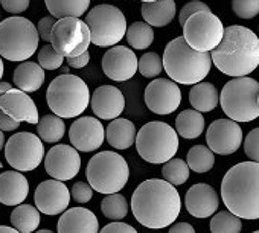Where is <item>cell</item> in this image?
Listing matches in <instances>:
<instances>
[{
	"mask_svg": "<svg viewBox=\"0 0 259 233\" xmlns=\"http://www.w3.org/2000/svg\"><path fill=\"white\" fill-rule=\"evenodd\" d=\"M257 104H259V95H257Z\"/></svg>",
	"mask_w": 259,
	"mask_h": 233,
	"instance_id": "56",
	"label": "cell"
},
{
	"mask_svg": "<svg viewBox=\"0 0 259 233\" xmlns=\"http://www.w3.org/2000/svg\"><path fill=\"white\" fill-rule=\"evenodd\" d=\"M102 72L111 81L125 82L138 72V57L126 46H113L102 55Z\"/></svg>",
	"mask_w": 259,
	"mask_h": 233,
	"instance_id": "18",
	"label": "cell"
},
{
	"mask_svg": "<svg viewBox=\"0 0 259 233\" xmlns=\"http://www.w3.org/2000/svg\"><path fill=\"white\" fill-rule=\"evenodd\" d=\"M206 142L213 154L230 156L236 153L242 144V130L235 121L217 119L206 131Z\"/></svg>",
	"mask_w": 259,
	"mask_h": 233,
	"instance_id": "15",
	"label": "cell"
},
{
	"mask_svg": "<svg viewBox=\"0 0 259 233\" xmlns=\"http://www.w3.org/2000/svg\"><path fill=\"white\" fill-rule=\"evenodd\" d=\"M0 168H2V162H0Z\"/></svg>",
	"mask_w": 259,
	"mask_h": 233,
	"instance_id": "57",
	"label": "cell"
},
{
	"mask_svg": "<svg viewBox=\"0 0 259 233\" xmlns=\"http://www.w3.org/2000/svg\"><path fill=\"white\" fill-rule=\"evenodd\" d=\"M66 60H67V64H69L70 67L82 69V67H85V66L89 64V61H90V54H89V51H87V52H84V54H81V55H78V57H72V58H66Z\"/></svg>",
	"mask_w": 259,
	"mask_h": 233,
	"instance_id": "48",
	"label": "cell"
},
{
	"mask_svg": "<svg viewBox=\"0 0 259 233\" xmlns=\"http://www.w3.org/2000/svg\"><path fill=\"white\" fill-rule=\"evenodd\" d=\"M85 178L90 188L99 194H117L128 183L130 166L119 153L101 151L89 160Z\"/></svg>",
	"mask_w": 259,
	"mask_h": 233,
	"instance_id": "6",
	"label": "cell"
},
{
	"mask_svg": "<svg viewBox=\"0 0 259 233\" xmlns=\"http://www.w3.org/2000/svg\"><path fill=\"white\" fill-rule=\"evenodd\" d=\"M46 172L58 181H67L75 178L81 169V156L72 145L58 144L45 154Z\"/></svg>",
	"mask_w": 259,
	"mask_h": 233,
	"instance_id": "14",
	"label": "cell"
},
{
	"mask_svg": "<svg viewBox=\"0 0 259 233\" xmlns=\"http://www.w3.org/2000/svg\"><path fill=\"white\" fill-rule=\"evenodd\" d=\"M168 233H195V228L189 222H176L171 225Z\"/></svg>",
	"mask_w": 259,
	"mask_h": 233,
	"instance_id": "49",
	"label": "cell"
},
{
	"mask_svg": "<svg viewBox=\"0 0 259 233\" xmlns=\"http://www.w3.org/2000/svg\"><path fill=\"white\" fill-rule=\"evenodd\" d=\"M99 233H138V230L133 225L126 224V222L114 221V222H110V224L104 225Z\"/></svg>",
	"mask_w": 259,
	"mask_h": 233,
	"instance_id": "45",
	"label": "cell"
},
{
	"mask_svg": "<svg viewBox=\"0 0 259 233\" xmlns=\"http://www.w3.org/2000/svg\"><path fill=\"white\" fill-rule=\"evenodd\" d=\"M144 98L150 111L165 116L179 108L182 102V91L174 81L157 78L147 85Z\"/></svg>",
	"mask_w": 259,
	"mask_h": 233,
	"instance_id": "16",
	"label": "cell"
},
{
	"mask_svg": "<svg viewBox=\"0 0 259 233\" xmlns=\"http://www.w3.org/2000/svg\"><path fill=\"white\" fill-rule=\"evenodd\" d=\"M69 139L76 151L90 153L96 151L105 139V128L99 119L92 116L75 119L69 128Z\"/></svg>",
	"mask_w": 259,
	"mask_h": 233,
	"instance_id": "19",
	"label": "cell"
},
{
	"mask_svg": "<svg viewBox=\"0 0 259 233\" xmlns=\"http://www.w3.org/2000/svg\"><path fill=\"white\" fill-rule=\"evenodd\" d=\"M5 159L14 171H34L45 159V145L34 133H17L5 144Z\"/></svg>",
	"mask_w": 259,
	"mask_h": 233,
	"instance_id": "13",
	"label": "cell"
},
{
	"mask_svg": "<svg viewBox=\"0 0 259 233\" xmlns=\"http://www.w3.org/2000/svg\"><path fill=\"white\" fill-rule=\"evenodd\" d=\"M221 198L239 219H259V163L241 162L221 181Z\"/></svg>",
	"mask_w": 259,
	"mask_h": 233,
	"instance_id": "3",
	"label": "cell"
},
{
	"mask_svg": "<svg viewBox=\"0 0 259 233\" xmlns=\"http://www.w3.org/2000/svg\"><path fill=\"white\" fill-rule=\"evenodd\" d=\"M244 151L250 162L259 163V127L251 130L244 141Z\"/></svg>",
	"mask_w": 259,
	"mask_h": 233,
	"instance_id": "41",
	"label": "cell"
},
{
	"mask_svg": "<svg viewBox=\"0 0 259 233\" xmlns=\"http://www.w3.org/2000/svg\"><path fill=\"white\" fill-rule=\"evenodd\" d=\"M0 233H19L14 227H8V225H0Z\"/></svg>",
	"mask_w": 259,
	"mask_h": 233,
	"instance_id": "51",
	"label": "cell"
},
{
	"mask_svg": "<svg viewBox=\"0 0 259 233\" xmlns=\"http://www.w3.org/2000/svg\"><path fill=\"white\" fill-rule=\"evenodd\" d=\"M128 201L122 194H110L101 201L102 215L111 221H122L128 215Z\"/></svg>",
	"mask_w": 259,
	"mask_h": 233,
	"instance_id": "35",
	"label": "cell"
},
{
	"mask_svg": "<svg viewBox=\"0 0 259 233\" xmlns=\"http://www.w3.org/2000/svg\"><path fill=\"white\" fill-rule=\"evenodd\" d=\"M0 110L16 122L38 124L40 116L34 99L17 88H13L4 95H0Z\"/></svg>",
	"mask_w": 259,
	"mask_h": 233,
	"instance_id": "20",
	"label": "cell"
},
{
	"mask_svg": "<svg viewBox=\"0 0 259 233\" xmlns=\"http://www.w3.org/2000/svg\"><path fill=\"white\" fill-rule=\"evenodd\" d=\"M163 70L171 81L183 85H195L201 82L210 72L212 58L209 52H197L186 44L183 37H177L165 48Z\"/></svg>",
	"mask_w": 259,
	"mask_h": 233,
	"instance_id": "4",
	"label": "cell"
},
{
	"mask_svg": "<svg viewBox=\"0 0 259 233\" xmlns=\"http://www.w3.org/2000/svg\"><path fill=\"white\" fill-rule=\"evenodd\" d=\"M46 102L51 111L61 119H73L82 114L90 104L87 82L75 75H60L46 90Z\"/></svg>",
	"mask_w": 259,
	"mask_h": 233,
	"instance_id": "5",
	"label": "cell"
},
{
	"mask_svg": "<svg viewBox=\"0 0 259 233\" xmlns=\"http://www.w3.org/2000/svg\"><path fill=\"white\" fill-rule=\"evenodd\" d=\"M58 233H99V222L95 213L85 207H72L61 213Z\"/></svg>",
	"mask_w": 259,
	"mask_h": 233,
	"instance_id": "23",
	"label": "cell"
},
{
	"mask_svg": "<svg viewBox=\"0 0 259 233\" xmlns=\"http://www.w3.org/2000/svg\"><path fill=\"white\" fill-rule=\"evenodd\" d=\"M45 5L51 17L54 19L58 20L64 17L79 19L81 16L87 14L90 0H45Z\"/></svg>",
	"mask_w": 259,
	"mask_h": 233,
	"instance_id": "30",
	"label": "cell"
},
{
	"mask_svg": "<svg viewBox=\"0 0 259 233\" xmlns=\"http://www.w3.org/2000/svg\"><path fill=\"white\" fill-rule=\"evenodd\" d=\"M63 61L64 57L55 52L51 44H46L38 51V66L43 70H57L63 66Z\"/></svg>",
	"mask_w": 259,
	"mask_h": 233,
	"instance_id": "39",
	"label": "cell"
},
{
	"mask_svg": "<svg viewBox=\"0 0 259 233\" xmlns=\"http://www.w3.org/2000/svg\"><path fill=\"white\" fill-rule=\"evenodd\" d=\"M37 127L40 141L46 144H57L66 134L64 121L55 114H45L43 118H40Z\"/></svg>",
	"mask_w": 259,
	"mask_h": 233,
	"instance_id": "32",
	"label": "cell"
},
{
	"mask_svg": "<svg viewBox=\"0 0 259 233\" xmlns=\"http://www.w3.org/2000/svg\"><path fill=\"white\" fill-rule=\"evenodd\" d=\"M253 233H259V230H257V231H253Z\"/></svg>",
	"mask_w": 259,
	"mask_h": 233,
	"instance_id": "58",
	"label": "cell"
},
{
	"mask_svg": "<svg viewBox=\"0 0 259 233\" xmlns=\"http://www.w3.org/2000/svg\"><path fill=\"white\" fill-rule=\"evenodd\" d=\"M130 206L141 225L160 230L174 224L182 210V200L172 184L160 178H150L135 189Z\"/></svg>",
	"mask_w": 259,
	"mask_h": 233,
	"instance_id": "1",
	"label": "cell"
},
{
	"mask_svg": "<svg viewBox=\"0 0 259 233\" xmlns=\"http://www.w3.org/2000/svg\"><path fill=\"white\" fill-rule=\"evenodd\" d=\"M138 72L145 78H157L163 72L162 57L156 52H148L138 60Z\"/></svg>",
	"mask_w": 259,
	"mask_h": 233,
	"instance_id": "38",
	"label": "cell"
},
{
	"mask_svg": "<svg viewBox=\"0 0 259 233\" xmlns=\"http://www.w3.org/2000/svg\"><path fill=\"white\" fill-rule=\"evenodd\" d=\"M35 233H54V231H51V230H38Z\"/></svg>",
	"mask_w": 259,
	"mask_h": 233,
	"instance_id": "54",
	"label": "cell"
},
{
	"mask_svg": "<svg viewBox=\"0 0 259 233\" xmlns=\"http://www.w3.org/2000/svg\"><path fill=\"white\" fill-rule=\"evenodd\" d=\"M92 197H93V189L90 188L89 183H85V181H76L72 186L70 198H73L76 203H79V204L89 203L92 200Z\"/></svg>",
	"mask_w": 259,
	"mask_h": 233,
	"instance_id": "43",
	"label": "cell"
},
{
	"mask_svg": "<svg viewBox=\"0 0 259 233\" xmlns=\"http://www.w3.org/2000/svg\"><path fill=\"white\" fill-rule=\"evenodd\" d=\"M126 41L136 51L147 49L154 41V31L145 22H135L130 28H126Z\"/></svg>",
	"mask_w": 259,
	"mask_h": 233,
	"instance_id": "34",
	"label": "cell"
},
{
	"mask_svg": "<svg viewBox=\"0 0 259 233\" xmlns=\"http://www.w3.org/2000/svg\"><path fill=\"white\" fill-rule=\"evenodd\" d=\"M204 131V118L197 110H183L176 118V133L183 139H197Z\"/></svg>",
	"mask_w": 259,
	"mask_h": 233,
	"instance_id": "29",
	"label": "cell"
},
{
	"mask_svg": "<svg viewBox=\"0 0 259 233\" xmlns=\"http://www.w3.org/2000/svg\"><path fill=\"white\" fill-rule=\"evenodd\" d=\"M142 4H148V2H156V0H141Z\"/></svg>",
	"mask_w": 259,
	"mask_h": 233,
	"instance_id": "55",
	"label": "cell"
},
{
	"mask_svg": "<svg viewBox=\"0 0 259 233\" xmlns=\"http://www.w3.org/2000/svg\"><path fill=\"white\" fill-rule=\"evenodd\" d=\"M37 26L25 17L13 16L0 22V57L8 61H28L38 49Z\"/></svg>",
	"mask_w": 259,
	"mask_h": 233,
	"instance_id": "7",
	"label": "cell"
},
{
	"mask_svg": "<svg viewBox=\"0 0 259 233\" xmlns=\"http://www.w3.org/2000/svg\"><path fill=\"white\" fill-rule=\"evenodd\" d=\"M176 2L174 0H156V2L142 4L141 13L147 25L151 28L168 26L176 17Z\"/></svg>",
	"mask_w": 259,
	"mask_h": 233,
	"instance_id": "26",
	"label": "cell"
},
{
	"mask_svg": "<svg viewBox=\"0 0 259 233\" xmlns=\"http://www.w3.org/2000/svg\"><path fill=\"white\" fill-rule=\"evenodd\" d=\"M189 102L194 110L200 113H207L217 108L220 102V93L213 84L198 82L189 91Z\"/></svg>",
	"mask_w": 259,
	"mask_h": 233,
	"instance_id": "28",
	"label": "cell"
},
{
	"mask_svg": "<svg viewBox=\"0 0 259 233\" xmlns=\"http://www.w3.org/2000/svg\"><path fill=\"white\" fill-rule=\"evenodd\" d=\"M210 58L221 73L233 78L247 76L259 66V37L245 26H229Z\"/></svg>",
	"mask_w": 259,
	"mask_h": 233,
	"instance_id": "2",
	"label": "cell"
},
{
	"mask_svg": "<svg viewBox=\"0 0 259 233\" xmlns=\"http://www.w3.org/2000/svg\"><path fill=\"white\" fill-rule=\"evenodd\" d=\"M200 11H210L209 5H206L201 0H191L186 5H183V8L180 10V14H179V23L180 26L183 28V25L186 23V20L194 16L195 13H200Z\"/></svg>",
	"mask_w": 259,
	"mask_h": 233,
	"instance_id": "42",
	"label": "cell"
},
{
	"mask_svg": "<svg viewBox=\"0 0 259 233\" xmlns=\"http://www.w3.org/2000/svg\"><path fill=\"white\" fill-rule=\"evenodd\" d=\"M29 195V181L19 171H5L0 174V203L5 206H19Z\"/></svg>",
	"mask_w": 259,
	"mask_h": 233,
	"instance_id": "24",
	"label": "cell"
},
{
	"mask_svg": "<svg viewBox=\"0 0 259 233\" xmlns=\"http://www.w3.org/2000/svg\"><path fill=\"white\" fill-rule=\"evenodd\" d=\"M232 11L239 19H254L259 14V0H232Z\"/></svg>",
	"mask_w": 259,
	"mask_h": 233,
	"instance_id": "40",
	"label": "cell"
},
{
	"mask_svg": "<svg viewBox=\"0 0 259 233\" xmlns=\"http://www.w3.org/2000/svg\"><path fill=\"white\" fill-rule=\"evenodd\" d=\"M185 206L194 218L204 219L215 215L220 206V198L212 186L206 183H198L188 189L185 195Z\"/></svg>",
	"mask_w": 259,
	"mask_h": 233,
	"instance_id": "22",
	"label": "cell"
},
{
	"mask_svg": "<svg viewBox=\"0 0 259 233\" xmlns=\"http://www.w3.org/2000/svg\"><path fill=\"white\" fill-rule=\"evenodd\" d=\"M224 26L212 11H200L183 25V40L197 52H212L223 40Z\"/></svg>",
	"mask_w": 259,
	"mask_h": 233,
	"instance_id": "11",
	"label": "cell"
},
{
	"mask_svg": "<svg viewBox=\"0 0 259 233\" xmlns=\"http://www.w3.org/2000/svg\"><path fill=\"white\" fill-rule=\"evenodd\" d=\"M186 165L197 174L209 172L215 165V154L204 145H195L188 151Z\"/></svg>",
	"mask_w": 259,
	"mask_h": 233,
	"instance_id": "33",
	"label": "cell"
},
{
	"mask_svg": "<svg viewBox=\"0 0 259 233\" xmlns=\"http://www.w3.org/2000/svg\"><path fill=\"white\" fill-rule=\"evenodd\" d=\"M13 82L17 90L25 93L38 91L45 82V70L34 61H23L13 73Z\"/></svg>",
	"mask_w": 259,
	"mask_h": 233,
	"instance_id": "25",
	"label": "cell"
},
{
	"mask_svg": "<svg viewBox=\"0 0 259 233\" xmlns=\"http://www.w3.org/2000/svg\"><path fill=\"white\" fill-rule=\"evenodd\" d=\"M90 107L98 119H117L125 110V96L114 85H101L90 95Z\"/></svg>",
	"mask_w": 259,
	"mask_h": 233,
	"instance_id": "21",
	"label": "cell"
},
{
	"mask_svg": "<svg viewBox=\"0 0 259 233\" xmlns=\"http://www.w3.org/2000/svg\"><path fill=\"white\" fill-rule=\"evenodd\" d=\"M34 203L40 213L49 216L61 215L70 204V191L63 181L46 180L37 186Z\"/></svg>",
	"mask_w": 259,
	"mask_h": 233,
	"instance_id": "17",
	"label": "cell"
},
{
	"mask_svg": "<svg viewBox=\"0 0 259 233\" xmlns=\"http://www.w3.org/2000/svg\"><path fill=\"white\" fill-rule=\"evenodd\" d=\"M85 25L90 31V43L98 48H113L126 34V17L113 5H96L87 13Z\"/></svg>",
	"mask_w": 259,
	"mask_h": 233,
	"instance_id": "10",
	"label": "cell"
},
{
	"mask_svg": "<svg viewBox=\"0 0 259 233\" xmlns=\"http://www.w3.org/2000/svg\"><path fill=\"white\" fill-rule=\"evenodd\" d=\"M136 150L141 159L153 165H163L174 159L179 150L176 130L165 122H148L136 134Z\"/></svg>",
	"mask_w": 259,
	"mask_h": 233,
	"instance_id": "9",
	"label": "cell"
},
{
	"mask_svg": "<svg viewBox=\"0 0 259 233\" xmlns=\"http://www.w3.org/2000/svg\"><path fill=\"white\" fill-rule=\"evenodd\" d=\"M105 139L116 150H128L136 141V127L128 119H113L105 130Z\"/></svg>",
	"mask_w": 259,
	"mask_h": 233,
	"instance_id": "27",
	"label": "cell"
},
{
	"mask_svg": "<svg viewBox=\"0 0 259 233\" xmlns=\"http://www.w3.org/2000/svg\"><path fill=\"white\" fill-rule=\"evenodd\" d=\"M259 82L253 78H233L224 84L220 104L224 114L235 122H251L259 118Z\"/></svg>",
	"mask_w": 259,
	"mask_h": 233,
	"instance_id": "8",
	"label": "cell"
},
{
	"mask_svg": "<svg viewBox=\"0 0 259 233\" xmlns=\"http://www.w3.org/2000/svg\"><path fill=\"white\" fill-rule=\"evenodd\" d=\"M210 231L212 233H241L242 222L238 216H235L229 210H221L215 216H212Z\"/></svg>",
	"mask_w": 259,
	"mask_h": 233,
	"instance_id": "37",
	"label": "cell"
},
{
	"mask_svg": "<svg viewBox=\"0 0 259 233\" xmlns=\"http://www.w3.org/2000/svg\"><path fill=\"white\" fill-rule=\"evenodd\" d=\"M55 22H57V20H55L54 17H51V16H46V17H43V19L38 22L37 31H38V35H40V38H41L43 41H46V43L51 41V32H52V28H54Z\"/></svg>",
	"mask_w": 259,
	"mask_h": 233,
	"instance_id": "46",
	"label": "cell"
},
{
	"mask_svg": "<svg viewBox=\"0 0 259 233\" xmlns=\"http://www.w3.org/2000/svg\"><path fill=\"white\" fill-rule=\"evenodd\" d=\"M51 46L64 58L78 57L89 51L90 31L84 20L64 17L55 22L51 32Z\"/></svg>",
	"mask_w": 259,
	"mask_h": 233,
	"instance_id": "12",
	"label": "cell"
},
{
	"mask_svg": "<svg viewBox=\"0 0 259 233\" xmlns=\"http://www.w3.org/2000/svg\"><path fill=\"white\" fill-rule=\"evenodd\" d=\"M13 90V85L10 82H5V81H0V95H4L7 91Z\"/></svg>",
	"mask_w": 259,
	"mask_h": 233,
	"instance_id": "50",
	"label": "cell"
},
{
	"mask_svg": "<svg viewBox=\"0 0 259 233\" xmlns=\"http://www.w3.org/2000/svg\"><path fill=\"white\" fill-rule=\"evenodd\" d=\"M20 127L19 122L11 119L10 116H7L2 110H0V131H14Z\"/></svg>",
	"mask_w": 259,
	"mask_h": 233,
	"instance_id": "47",
	"label": "cell"
},
{
	"mask_svg": "<svg viewBox=\"0 0 259 233\" xmlns=\"http://www.w3.org/2000/svg\"><path fill=\"white\" fill-rule=\"evenodd\" d=\"M4 61H2V57H0V81H2V76H4Z\"/></svg>",
	"mask_w": 259,
	"mask_h": 233,
	"instance_id": "53",
	"label": "cell"
},
{
	"mask_svg": "<svg viewBox=\"0 0 259 233\" xmlns=\"http://www.w3.org/2000/svg\"><path fill=\"white\" fill-rule=\"evenodd\" d=\"M11 222L19 233H35V230L40 227L41 216L35 206L19 204L11 213Z\"/></svg>",
	"mask_w": 259,
	"mask_h": 233,
	"instance_id": "31",
	"label": "cell"
},
{
	"mask_svg": "<svg viewBox=\"0 0 259 233\" xmlns=\"http://www.w3.org/2000/svg\"><path fill=\"white\" fill-rule=\"evenodd\" d=\"M0 2H2V8L7 13L19 16L29 8L31 0H0Z\"/></svg>",
	"mask_w": 259,
	"mask_h": 233,
	"instance_id": "44",
	"label": "cell"
},
{
	"mask_svg": "<svg viewBox=\"0 0 259 233\" xmlns=\"http://www.w3.org/2000/svg\"><path fill=\"white\" fill-rule=\"evenodd\" d=\"M4 147H5V136H4L2 131H0V151H2Z\"/></svg>",
	"mask_w": 259,
	"mask_h": 233,
	"instance_id": "52",
	"label": "cell"
},
{
	"mask_svg": "<svg viewBox=\"0 0 259 233\" xmlns=\"http://www.w3.org/2000/svg\"><path fill=\"white\" fill-rule=\"evenodd\" d=\"M189 168L186 165L185 160L182 159H171L166 163H163L162 168V175L165 178V181H168L169 184L176 186H182L188 181L189 178Z\"/></svg>",
	"mask_w": 259,
	"mask_h": 233,
	"instance_id": "36",
	"label": "cell"
}]
</instances>
